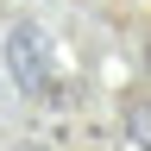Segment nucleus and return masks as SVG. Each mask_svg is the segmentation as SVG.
<instances>
[{
  "instance_id": "nucleus-2",
  "label": "nucleus",
  "mask_w": 151,
  "mask_h": 151,
  "mask_svg": "<svg viewBox=\"0 0 151 151\" xmlns=\"http://www.w3.org/2000/svg\"><path fill=\"white\" fill-rule=\"evenodd\" d=\"M120 151H151V101H132L120 113Z\"/></svg>"
},
{
  "instance_id": "nucleus-1",
  "label": "nucleus",
  "mask_w": 151,
  "mask_h": 151,
  "mask_svg": "<svg viewBox=\"0 0 151 151\" xmlns=\"http://www.w3.org/2000/svg\"><path fill=\"white\" fill-rule=\"evenodd\" d=\"M0 57H6V76L19 82V94H50L57 88V44H50L44 25H13Z\"/></svg>"
},
{
  "instance_id": "nucleus-3",
  "label": "nucleus",
  "mask_w": 151,
  "mask_h": 151,
  "mask_svg": "<svg viewBox=\"0 0 151 151\" xmlns=\"http://www.w3.org/2000/svg\"><path fill=\"white\" fill-rule=\"evenodd\" d=\"M19 151H38V145H19Z\"/></svg>"
}]
</instances>
